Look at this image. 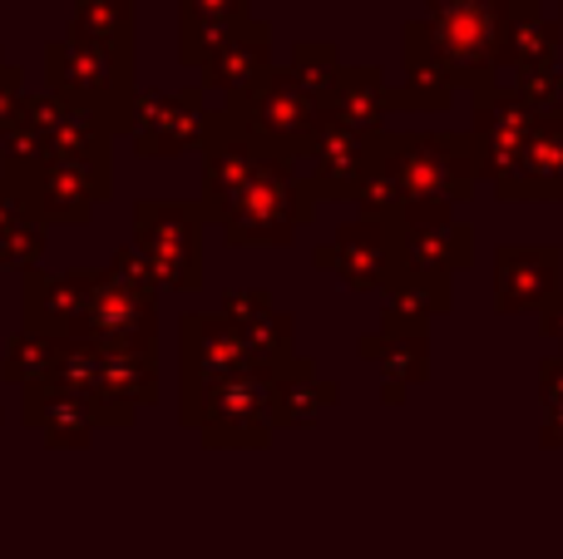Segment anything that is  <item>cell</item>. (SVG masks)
<instances>
[{
  "label": "cell",
  "mask_w": 563,
  "mask_h": 559,
  "mask_svg": "<svg viewBox=\"0 0 563 559\" xmlns=\"http://www.w3.org/2000/svg\"><path fill=\"white\" fill-rule=\"evenodd\" d=\"M380 149H386V129H356V124H346V119L327 114L307 149L311 194L351 198L361 188V178L376 168Z\"/></svg>",
  "instance_id": "obj_11"
},
{
  "label": "cell",
  "mask_w": 563,
  "mask_h": 559,
  "mask_svg": "<svg viewBox=\"0 0 563 559\" xmlns=\"http://www.w3.org/2000/svg\"><path fill=\"white\" fill-rule=\"evenodd\" d=\"M534 119H539V105L519 85L515 89L489 85L475 95V129H470V139H475V154H479V174L489 184L519 158V149L534 134Z\"/></svg>",
  "instance_id": "obj_12"
},
{
  "label": "cell",
  "mask_w": 563,
  "mask_h": 559,
  "mask_svg": "<svg viewBox=\"0 0 563 559\" xmlns=\"http://www.w3.org/2000/svg\"><path fill=\"white\" fill-rule=\"evenodd\" d=\"M228 119H233V129L247 144L291 164V158H307L311 139H317L321 119H327V105L311 89H301L291 79V69H267L257 85L228 95Z\"/></svg>",
  "instance_id": "obj_4"
},
{
  "label": "cell",
  "mask_w": 563,
  "mask_h": 559,
  "mask_svg": "<svg viewBox=\"0 0 563 559\" xmlns=\"http://www.w3.org/2000/svg\"><path fill=\"white\" fill-rule=\"evenodd\" d=\"M386 293H390V307L406 317H416V322H435V317L450 313V277L445 273H406V267H390L386 277Z\"/></svg>",
  "instance_id": "obj_26"
},
{
  "label": "cell",
  "mask_w": 563,
  "mask_h": 559,
  "mask_svg": "<svg viewBox=\"0 0 563 559\" xmlns=\"http://www.w3.org/2000/svg\"><path fill=\"white\" fill-rule=\"evenodd\" d=\"M257 366L263 362L247 352V342L238 337L228 313H188L178 322V421L194 431L208 396L223 382H233V376L257 372Z\"/></svg>",
  "instance_id": "obj_6"
},
{
  "label": "cell",
  "mask_w": 563,
  "mask_h": 559,
  "mask_svg": "<svg viewBox=\"0 0 563 559\" xmlns=\"http://www.w3.org/2000/svg\"><path fill=\"white\" fill-rule=\"evenodd\" d=\"M25 426L45 431L49 446H85L95 436V416H89L85 396L65 382H35L25 386Z\"/></svg>",
  "instance_id": "obj_19"
},
{
  "label": "cell",
  "mask_w": 563,
  "mask_h": 559,
  "mask_svg": "<svg viewBox=\"0 0 563 559\" xmlns=\"http://www.w3.org/2000/svg\"><path fill=\"white\" fill-rule=\"evenodd\" d=\"M559 6H563V0H559Z\"/></svg>",
  "instance_id": "obj_34"
},
{
  "label": "cell",
  "mask_w": 563,
  "mask_h": 559,
  "mask_svg": "<svg viewBox=\"0 0 563 559\" xmlns=\"http://www.w3.org/2000/svg\"><path fill=\"white\" fill-rule=\"evenodd\" d=\"M208 119H213V109H203V99H198V95H164V99H144V95H139L134 149L144 158L203 149Z\"/></svg>",
  "instance_id": "obj_14"
},
{
  "label": "cell",
  "mask_w": 563,
  "mask_h": 559,
  "mask_svg": "<svg viewBox=\"0 0 563 559\" xmlns=\"http://www.w3.org/2000/svg\"><path fill=\"white\" fill-rule=\"evenodd\" d=\"M544 332H549V337H559V347H563V293L544 307Z\"/></svg>",
  "instance_id": "obj_33"
},
{
  "label": "cell",
  "mask_w": 563,
  "mask_h": 559,
  "mask_svg": "<svg viewBox=\"0 0 563 559\" xmlns=\"http://www.w3.org/2000/svg\"><path fill=\"white\" fill-rule=\"evenodd\" d=\"M194 431H203L208 446H267L277 421H273V386H267L263 366L218 386L208 396V406L198 412Z\"/></svg>",
  "instance_id": "obj_10"
},
{
  "label": "cell",
  "mask_w": 563,
  "mask_h": 559,
  "mask_svg": "<svg viewBox=\"0 0 563 559\" xmlns=\"http://www.w3.org/2000/svg\"><path fill=\"white\" fill-rule=\"evenodd\" d=\"M505 65H515L519 79L559 69V25L539 0H505Z\"/></svg>",
  "instance_id": "obj_18"
},
{
  "label": "cell",
  "mask_w": 563,
  "mask_h": 559,
  "mask_svg": "<svg viewBox=\"0 0 563 559\" xmlns=\"http://www.w3.org/2000/svg\"><path fill=\"white\" fill-rule=\"evenodd\" d=\"M89 287H95V273H35L30 267L25 277V327L49 337H79L85 327V307H89Z\"/></svg>",
  "instance_id": "obj_17"
},
{
  "label": "cell",
  "mask_w": 563,
  "mask_h": 559,
  "mask_svg": "<svg viewBox=\"0 0 563 559\" xmlns=\"http://www.w3.org/2000/svg\"><path fill=\"white\" fill-rule=\"evenodd\" d=\"M154 293L158 287L134 248L114 253V263L95 273L79 337L99 347H154Z\"/></svg>",
  "instance_id": "obj_8"
},
{
  "label": "cell",
  "mask_w": 563,
  "mask_h": 559,
  "mask_svg": "<svg viewBox=\"0 0 563 559\" xmlns=\"http://www.w3.org/2000/svg\"><path fill=\"white\" fill-rule=\"evenodd\" d=\"M59 342L65 337H49V332H35V327H20L5 347V362H0V376L15 386H35L55 372V357H59Z\"/></svg>",
  "instance_id": "obj_28"
},
{
  "label": "cell",
  "mask_w": 563,
  "mask_h": 559,
  "mask_svg": "<svg viewBox=\"0 0 563 559\" xmlns=\"http://www.w3.org/2000/svg\"><path fill=\"white\" fill-rule=\"evenodd\" d=\"M40 253H45V228L20 213L10 188L0 184V267H35Z\"/></svg>",
  "instance_id": "obj_29"
},
{
  "label": "cell",
  "mask_w": 563,
  "mask_h": 559,
  "mask_svg": "<svg viewBox=\"0 0 563 559\" xmlns=\"http://www.w3.org/2000/svg\"><path fill=\"white\" fill-rule=\"evenodd\" d=\"M45 69H49V89L85 109H95L109 134H119V129L134 134V114H139L134 50L95 45V40L69 35V40H59V45H49Z\"/></svg>",
  "instance_id": "obj_2"
},
{
  "label": "cell",
  "mask_w": 563,
  "mask_h": 559,
  "mask_svg": "<svg viewBox=\"0 0 563 559\" xmlns=\"http://www.w3.org/2000/svg\"><path fill=\"white\" fill-rule=\"evenodd\" d=\"M203 218L223 228L233 248H287L311 218V184H297L287 158L263 154L233 129L228 109L208 119L203 139Z\"/></svg>",
  "instance_id": "obj_1"
},
{
  "label": "cell",
  "mask_w": 563,
  "mask_h": 559,
  "mask_svg": "<svg viewBox=\"0 0 563 559\" xmlns=\"http://www.w3.org/2000/svg\"><path fill=\"white\" fill-rule=\"evenodd\" d=\"M203 208L188 204H139L134 208V253L154 287L184 293L203 283Z\"/></svg>",
  "instance_id": "obj_9"
},
{
  "label": "cell",
  "mask_w": 563,
  "mask_h": 559,
  "mask_svg": "<svg viewBox=\"0 0 563 559\" xmlns=\"http://www.w3.org/2000/svg\"><path fill=\"white\" fill-rule=\"evenodd\" d=\"M267 69H273V35H267L263 20L247 15L243 25H238L233 35H228L223 45L208 55L203 79H208V85H218V89H228V95H238V89L257 85Z\"/></svg>",
  "instance_id": "obj_21"
},
{
  "label": "cell",
  "mask_w": 563,
  "mask_h": 559,
  "mask_svg": "<svg viewBox=\"0 0 563 559\" xmlns=\"http://www.w3.org/2000/svg\"><path fill=\"white\" fill-rule=\"evenodd\" d=\"M386 164L406 208H455L479 178L470 134H386Z\"/></svg>",
  "instance_id": "obj_5"
},
{
  "label": "cell",
  "mask_w": 563,
  "mask_h": 559,
  "mask_svg": "<svg viewBox=\"0 0 563 559\" xmlns=\"http://www.w3.org/2000/svg\"><path fill=\"white\" fill-rule=\"evenodd\" d=\"M75 40L134 50V0H75Z\"/></svg>",
  "instance_id": "obj_27"
},
{
  "label": "cell",
  "mask_w": 563,
  "mask_h": 559,
  "mask_svg": "<svg viewBox=\"0 0 563 559\" xmlns=\"http://www.w3.org/2000/svg\"><path fill=\"white\" fill-rule=\"evenodd\" d=\"M223 313L233 317L238 337H243L247 352H253L267 372L291 357V317L277 313L267 293H228L223 297Z\"/></svg>",
  "instance_id": "obj_22"
},
{
  "label": "cell",
  "mask_w": 563,
  "mask_h": 559,
  "mask_svg": "<svg viewBox=\"0 0 563 559\" xmlns=\"http://www.w3.org/2000/svg\"><path fill=\"white\" fill-rule=\"evenodd\" d=\"M450 89H455V79H450V65L440 55L435 35H430V25L426 20H410L406 25V89L396 95V105L435 114V109L450 105Z\"/></svg>",
  "instance_id": "obj_20"
},
{
  "label": "cell",
  "mask_w": 563,
  "mask_h": 559,
  "mask_svg": "<svg viewBox=\"0 0 563 559\" xmlns=\"http://www.w3.org/2000/svg\"><path fill=\"white\" fill-rule=\"evenodd\" d=\"M267 386H273V421L277 426H311L327 406H336V382H321L317 366L301 362V357H287L282 366H273Z\"/></svg>",
  "instance_id": "obj_23"
},
{
  "label": "cell",
  "mask_w": 563,
  "mask_h": 559,
  "mask_svg": "<svg viewBox=\"0 0 563 559\" xmlns=\"http://www.w3.org/2000/svg\"><path fill=\"white\" fill-rule=\"evenodd\" d=\"M390 105H396V95H390L380 65H341L336 85H331V95H327V114L346 119V124H356V129H380Z\"/></svg>",
  "instance_id": "obj_24"
},
{
  "label": "cell",
  "mask_w": 563,
  "mask_h": 559,
  "mask_svg": "<svg viewBox=\"0 0 563 559\" xmlns=\"http://www.w3.org/2000/svg\"><path fill=\"white\" fill-rule=\"evenodd\" d=\"M499 198H563V109H539L534 134L519 158L495 178Z\"/></svg>",
  "instance_id": "obj_13"
},
{
  "label": "cell",
  "mask_w": 563,
  "mask_h": 559,
  "mask_svg": "<svg viewBox=\"0 0 563 559\" xmlns=\"http://www.w3.org/2000/svg\"><path fill=\"white\" fill-rule=\"evenodd\" d=\"M539 396H544V446H563V362H544L539 372Z\"/></svg>",
  "instance_id": "obj_31"
},
{
  "label": "cell",
  "mask_w": 563,
  "mask_h": 559,
  "mask_svg": "<svg viewBox=\"0 0 563 559\" xmlns=\"http://www.w3.org/2000/svg\"><path fill=\"white\" fill-rule=\"evenodd\" d=\"M0 184L20 204V213L45 223H85L95 204L109 198V158H69V154H35L5 158Z\"/></svg>",
  "instance_id": "obj_3"
},
{
  "label": "cell",
  "mask_w": 563,
  "mask_h": 559,
  "mask_svg": "<svg viewBox=\"0 0 563 559\" xmlns=\"http://www.w3.org/2000/svg\"><path fill=\"white\" fill-rule=\"evenodd\" d=\"M426 25L435 35L455 85L475 89V95L499 85V65H505V0H430Z\"/></svg>",
  "instance_id": "obj_7"
},
{
  "label": "cell",
  "mask_w": 563,
  "mask_h": 559,
  "mask_svg": "<svg viewBox=\"0 0 563 559\" xmlns=\"http://www.w3.org/2000/svg\"><path fill=\"white\" fill-rule=\"evenodd\" d=\"M559 248H499L495 253V307L499 313H544L559 297Z\"/></svg>",
  "instance_id": "obj_15"
},
{
  "label": "cell",
  "mask_w": 563,
  "mask_h": 559,
  "mask_svg": "<svg viewBox=\"0 0 563 559\" xmlns=\"http://www.w3.org/2000/svg\"><path fill=\"white\" fill-rule=\"evenodd\" d=\"M317 267L336 273L351 293H376L390 277V223L361 218L346 223L327 248H317Z\"/></svg>",
  "instance_id": "obj_16"
},
{
  "label": "cell",
  "mask_w": 563,
  "mask_h": 559,
  "mask_svg": "<svg viewBox=\"0 0 563 559\" xmlns=\"http://www.w3.org/2000/svg\"><path fill=\"white\" fill-rule=\"evenodd\" d=\"M361 352L371 362H380V376H386V396L390 406L406 396L410 382H426L430 372V352H426V332H410V327H380V332L361 337Z\"/></svg>",
  "instance_id": "obj_25"
},
{
  "label": "cell",
  "mask_w": 563,
  "mask_h": 559,
  "mask_svg": "<svg viewBox=\"0 0 563 559\" xmlns=\"http://www.w3.org/2000/svg\"><path fill=\"white\" fill-rule=\"evenodd\" d=\"M184 10L198 20H213L223 30H238L247 20V0H184Z\"/></svg>",
  "instance_id": "obj_32"
},
{
  "label": "cell",
  "mask_w": 563,
  "mask_h": 559,
  "mask_svg": "<svg viewBox=\"0 0 563 559\" xmlns=\"http://www.w3.org/2000/svg\"><path fill=\"white\" fill-rule=\"evenodd\" d=\"M287 69H291V79H297L301 89H311V95L327 105V95H331V85H336V75H341V55H336V45H327V40H301L297 50H291V59H287Z\"/></svg>",
  "instance_id": "obj_30"
}]
</instances>
